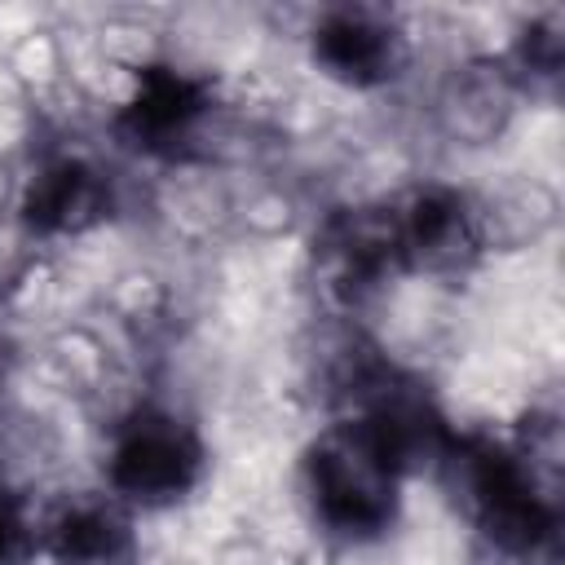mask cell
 <instances>
[{"instance_id":"cell-1","label":"cell","mask_w":565,"mask_h":565,"mask_svg":"<svg viewBox=\"0 0 565 565\" xmlns=\"http://www.w3.org/2000/svg\"><path fill=\"white\" fill-rule=\"evenodd\" d=\"M291 499L318 547H366L397 525L406 477L366 419L331 415L291 450Z\"/></svg>"},{"instance_id":"cell-5","label":"cell","mask_w":565,"mask_h":565,"mask_svg":"<svg viewBox=\"0 0 565 565\" xmlns=\"http://www.w3.org/2000/svg\"><path fill=\"white\" fill-rule=\"evenodd\" d=\"M44 252L49 247L35 238V230L13 207H0V313L26 291Z\"/></svg>"},{"instance_id":"cell-4","label":"cell","mask_w":565,"mask_h":565,"mask_svg":"<svg viewBox=\"0 0 565 565\" xmlns=\"http://www.w3.org/2000/svg\"><path fill=\"white\" fill-rule=\"evenodd\" d=\"M35 539L44 565H146V521L106 486L66 481L35 499Z\"/></svg>"},{"instance_id":"cell-2","label":"cell","mask_w":565,"mask_h":565,"mask_svg":"<svg viewBox=\"0 0 565 565\" xmlns=\"http://www.w3.org/2000/svg\"><path fill=\"white\" fill-rule=\"evenodd\" d=\"M212 472L216 446L207 424L159 393H150L137 411L110 424L97 437L93 455L97 486H106L141 521L172 516L199 503L212 486Z\"/></svg>"},{"instance_id":"cell-3","label":"cell","mask_w":565,"mask_h":565,"mask_svg":"<svg viewBox=\"0 0 565 565\" xmlns=\"http://www.w3.org/2000/svg\"><path fill=\"white\" fill-rule=\"evenodd\" d=\"M486 265L547 256L561 234V181L521 159H490L459 181Z\"/></svg>"}]
</instances>
